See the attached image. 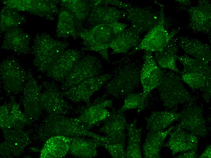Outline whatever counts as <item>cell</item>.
<instances>
[{
  "mask_svg": "<svg viewBox=\"0 0 211 158\" xmlns=\"http://www.w3.org/2000/svg\"><path fill=\"white\" fill-rule=\"evenodd\" d=\"M112 74H106L85 80L62 91L64 96L72 102L77 103L84 102L90 103V98L112 77Z\"/></svg>",
  "mask_w": 211,
  "mask_h": 158,
  "instance_id": "9c48e42d",
  "label": "cell"
},
{
  "mask_svg": "<svg viewBox=\"0 0 211 158\" xmlns=\"http://www.w3.org/2000/svg\"><path fill=\"white\" fill-rule=\"evenodd\" d=\"M141 34L134 28L130 26L117 35L109 46L111 54L127 53L131 48L140 43Z\"/></svg>",
  "mask_w": 211,
  "mask_h": 158,
  "instance_id": "cb8c5ba5",
  "label": "cell"
},
{
  "mask_svg": "<svg viewBox=\"0 0 211 158\" xmlns=\"http://www.w3.org/2000/svg\"><path fill=\"white\" fill-rule=\"evenodd\" d=\"M133 55L127 53L112 63V77L105 84L108 96L122 99L139 87L142 64Z\"/></svg>",
  "mask_w": 211,
  "mask_h": 158,
  "instance_id": "6da1fadb",
  "label": "cell"
},
{
  "mask_svg": "<svg viewBox=\"0 0 211 158\" xmlns=\"http://www.w3.org/2000/svg\"><path fill=\"white\" fill-rule=\"evenodd\" d=\"M149 95L142 91L129 94L124 98L123 105L117 110L119 112H124L129 110L136 109L139 113L148 106Z\"/></svg>",
  "mask_w": 211,
  "mask_h": 158,
  "instance_id": "d590c367",
  "label": "cell"
},
{
  "mask_svg": "<svg viewBox=\"0 0 211 158\" xmlns=\"http://www.w3.org/2000/svg\"><path fill=\"white\" fill-rule=\"evenodd\" d=\"M87 22L94 26L99 24H109L119 22L126 18L124 10L113 6L97 5L92 8Z\"/></svg>",
  "mask_w": 211,
  "mask_h": 158,
  "instance_id": "7402d4cb",
  "label": "cell"
},
{
  "mask_svg": "<svg viewBox=\"0 0 211 158\" xmlns=\"http://www.w3.org/2000/svg\"><path fill=\"white\" fill-rule=\"evenodd\" d=\"M105 93L80 108L81 112L77 117L89 129L96 124L104 120L111 113L108 108H114L112 101L107 98Z\"/></svg>",
  "mask_w": 211,
  "mask_h": 158,
  "instance_id": "4fadbf2b",
  "label": "cell"
},
{
  "mask_svg": "<svg viewBox=\"0 0 211 158\" xmlns=\"http://www.w3.org/2000/svg\"><path fill=\"white\" fill-rule=\"evenodd\" d=\"M92 7L97 5L108 6L111 5L118 7L120 9L125 10L128 6L129 2H126L119 0H92Z\"/></svg>",
  "mask_w": 211,
  "mask_h": 158,
  "instance_id": "ab89813d",
  "label": "cell"
},
{
  "mask_svg": "<svg viewBox=\"0 0 211 158\" xmlns=\"http://www.w3.org/2000/svg\"><path fill=\"white\" fill-rule=\"evenodd\" d=\"M70 137L55 136L48 138L40 153L41 158H59L65 157L69 152Z\"/></svg>",
  "mask_w": 211,
  "mask_h": 158,
  "instance_id": "484cf974",
  "label": "cell"
},
{
  "mask_svg": "<svg viewBox=\"0 0 211 158\" xmlns=\"http://www.w3.org/2000/svg\"><path fill=\"white\" fill-rule=\"evenodd\" d=\"M4 5L18 11L27 12L44 17L49 20L54 19L59 14L57 2L50 0H2Z\"/></svg>",
  "mask_w": 211,
  "mask_h": 158,
  "instance_id": "8fae6325",
  "label": "cell"
},
{
  "mask_svg": "<svg viewBox=\"0 0 211 158\" xmlns=\"http://www.w3.org/2000/svg\"><path fill=\"white\" fill-rule=\"evenodd\" d=\"M56 34L59 38L79 37V29L74 16L69 10L62 7L59 11Z\"/></svg>",
  "mask_w": 211,
  "mask_h": 158,
  "instance_id": "f546056e",
  "label": "cell"
},
{
  "mask_svg": "<svg viewBox=\"0 0 211 158\" xmlns=\"http://www.w3.org/2000/svg\"><path fill=\"white\" fill-rule=\"evenodd\" d=\"M140 76L142 92L149 94L152 90L157 88L163 72L156 63L152 52L145 51L143 57Z\"/></svg>",
  "mask_w": 211,
  "mask_h": 158,
  "instance_id": "ac0fdd59",
  "label": "cell"
},
{
  "mask_svg": "<svg viewBox=\"0 0 211 158\" xmlns=\"http://www.w3.org/2000/svg\"><path fill=\"white\" fill-rule=\"evenodd\" d=\"M193 105H188L179 112L180 121L177 125L198 136L205 137L208 129L203 110L201 107Z\"/></svg>",
  "mask_w": 211,
  "mask_h": 158,
  "instance_id": "2e32d148",
  "label": "cell"
},
{
  "mask_svg": "<svg viewBox=\"0 0 211 158\" xmlns=\"http://www.w3.org/2000/svg\"><path fill=\"white\" fill-rule=\"evenodd\" d=\"M104 67L100 60L90 55L83 56L75 64L62 82L64 91L88 78L102 74Z\"/></svg>",
  "mask_w": 211,
  "mask_h": 158,
  "instance_id": "ba28073f",
  "label": "cell"
},
{
  "mask_svg": "<svg viewBox=\"0 0 211 158\" xmlns=\"http://www.w3.org/2000/svg\"><path fill=\"white\" fill-rule=\"evenodd\" d=\"M178 50L177 38L174 37L163 50L154 52L153 56L158 66L179 74L176 64Z\"/></svg>",
  "mask_w": 211,
  "mask_h": 158,
  "instance_id": "f1b7e54d",
  "label": "cell"
},
{
  "mask_svg": "<svg viewBox=\"0 0 211 158\" xmlns=\"http://www.w3.org/2000/svg\"><path fill=\"white\" fill-rule=\"evenodd\" d=\"M103 121L99 131L105 135L109 143L120 144L125 146V130L127 123L124 112H119L114 108Z\"/></svg>",
  "mask_w": 211,
  "mask_h": 158,
  "instance_id": "9a60e30c",
  "label": "cell"
},
{
  "mask_svg": "<svg viewBox=\"0 0 211 158\" xmlns=\"http://www.w3.org/2000/svg\"><path fill=\"white\" fill-rule=\"evenodd\" d=\"M9 104L5 103L0 106V125L1 126L7 118L9 112Z\"/></svg>",
  "mask_w": 211,
  "mask_h": 158,
  "instance_id": "60d3db41",
  "label": "cell"
},
{
  "mask_svg": "<svg viewBox=\"0 0 211 158\" xmlns=\"http://www.w3.org/2000/svg\"><path fill=\"white\" fill-rule=\"evenodd\" d=\"M160 7L157 23L149 31L139 44L131 52L132 55L140 50L151 52L161 51L164 48L178 32V29L169 31L165 27V18L163 6L158 2Z\"/></svg>",
  "mask_w": 211,
  "mask_h": 158,
  "instance_id": "8992f818",
  "label": "cell"
},
{
  "mask_svg": "<svg viewBox=\"0 0 211 158\" xmlns=\"http://www.w3.org/2000/svg\"><path fill=\"white\" fill-rule=\"evenodd\" d=\"M82 51L75 49L65 50L45 73L46 76L54 81L62 82L84 56Z\"/></svg>",
  "mask_w": 211,
  "mask_h": 158,
  "instance_id": "e0dca14e",
  "label": "cell"
},
{
  "mask_svg": "<svg viewBox=\"0 0 211 158\" xmlns=\"http://www.w3.org/2000/svg\"><path fill=\"white\" fill-rule=\"evenodd\" d=\"M26 21L25 17L18 11L4 5L0 12V33L6 32L11 29L18 27Z\"/></svg>",
  "mask_w": 211,
  "mask_h": 158,
  "instance_id": "836d02e7",
  "label": "cell"
},
{
  "mask_svg": "<svg viewBox=\"0 0 211 158\" xmlns=\"http://www.w3.org/2000/svg\"><path fill=\"white\" fill-rule=\"evenodd\" d=\"M60 2L62 8L69 10L74 16L79 29L82 28V23L88 18L90 12L89 2L80 0H63Z\"/></svg>",
  "mask_w": 211,
  "mask_h": 158,
  "instance_id": "d6a6232c",
  "label": "cell"
},
{
  "mask_svg": "<svg viewBox=\"0 0 211 158\" xmlns=\"http://www.w3.org/2000/svg\"><path fill=\"white\" fill-rule=\"evenodd\" d=\"M183 82L179 74L170 70L163 73L157 88L165 107L176 111L180 105L193 104L195 98L185 88Z\"/></svg>",
  "mask_w": 211,
  "mask_h": 158,
  "instance_id": "277c9868",
  "label": "cell"
},
{
  "mask_svg": "<svg viewBox=\"0 0 211 158\" xmlns=\"http://www.w3.org/2000/svg\"><path fill=\"white\" fill-rule=\"evenodd\" d=\"M0 75L3 88L8 95L22 92L28 77V71L16 59L11 57L1 63Z\"/></svg>",
  "mask_w": 211,
  "mask_h": 158,
  "instance_id": "52a82bcc",
  "label": "cell"
},
{
  "mask_svg": "<svg viewBox=\"0 0 211 158\" xmlns=\"http://www.w3.org/2000/svg\"><path fill=\"white\" fill-rule=\"evenodd\" d=\"M101 146L103 147L113 158H126L125 146L122 144H104Z\"/></svg>",
  "mask_w": 211,
  "mask_h": 158,
  "instance_id": "f35d334b",
  "label": "cell"
},
{
  "mask_svg": "<svg viewBox=\"0 0 211 158\" xmlns=\"http://www.w3.org/2000/svg\"><path fill=\"white\" fill-rule=\"evenodd\" d=\"M77 117L49 114L43 122L40 131L42 136L48 138L55 136L89 137L101 141L103 136L90 131Z\"/></svg>",
  "mask_w": 211,
  "mask_h": 158,
  "instance_id": "3957f363",
  "label": "cell"
},
{
  "mask_svg": "<svg viewBox=\"0 0 211 158\" xmlns=\"http://www.w3.org/2000/svg\"><path fill=\"white\" fill-rule=\"evenodd\" d=\"M44 90L40 94L42 108L48 114L66 115L74 110L64 98L62 91L55 83L44 81Z\"/></svg>",
  "mask_w": 211,
  "mask_h": 158,
  "instance_id": "30bf717a",
  "label": "cell"
},
{
  "mask_svg": "<svg viewBox=\"0 0 211 158\" xmlns=\"http://www.w3.org/2000/svg\"><path fill=\"white\" fill-rule=\"evenodd\" d=\"M179 118V113L174 110L152 112L149 116L145 118L146 130L149 131H163Z\"/></svg>",
  "mask_w": 211,
  "mask_h": 158,
  "instance_id": "83f0119b",
  "label": "cell"
},
{
  "mask_svg": "<svg viewBox=\"0 0 211 158\" xmlns=\"http://www.w3.org/2000/svg\"><path fill=\"white\" fill-rule=\"evenodd\" d=\"M5 140L11 142L25 148L31 142L28 133L23 130L12 128L2 129Z\"/></svg>",
  "mask_w": 211,
  "mask_h": 158,
  "instance_id": "8d00e7d4",
  "label": "cell"
},
{
  "mask_svg": "<svg viewBox=\"0 0 211 158\" xmlns=\"http://www.w3.org/2000/svg\"><path fill=\"white\" fill-rule=\"evenodd\" d=\"M28 75L22 91V103L24 113L31 122L38 120L42 113L40 97L42 87L31 72L28 71Z\"/></svg>",
  "mask_w": 211,
  "mask_h": 158,
  "instance_id": "7c38bea8",
  "label": "cell"
},
{
  "mask_svg": "<svg viewBox=\"0 0 211 158\" xmlns=\"http://www.w3.org/2000/svg\"><path fill=\"white\" fill-rule=\"evenodd\" d=\"M179 74L184 82L193 90H200L204 101L209 102L211 97V79L198 73H180Z\"/></svg>",
  "mask_w": 211,
  "mask_h": 158,
  "instance_id": "1f68e13d",
  "label": "cell"
},
{
  "mask_svg": "<svg viewBox=\"0 0 211 158\" xmlns=\"http://www.w3.org/2000/svg\"><path fill=\"white\" fill-rule=\"evenodd\" d=\"M68 46L66 42L55 40L46 33L37 34L31 50L34 57L33 65L38 71L46 73Z\"/></svg>",
  "mask_w": 211,
  "mask_h": 158,
  "instance_id": "5b68a950",
  "label": "cell"
},
{
  "mask_svg": "<svg viewBox=\"0 0 211 158\" xmlns=\"http://www.w3.org/2000/svg\"><path fill=\"white\" fill-rule=\"evenodd\" d=\"M177 42L178 46L186 54L209 64L211 59L209 45L197 39L187 36H179L177 38Z\"/></svg>",
  "mask_w": 211,
  "mask_h": 158,
  "instance_id": "603a6c76",
  "label": "cell"
},
{
  "mask_svg": "<svg viewBox=\"0 0 211 158\" xmlns=\"http://www.w3.org/2000/svg\"><path fill=\"white\" fill-rule=\"evenodd\" d=\"M0 156L3 158H12L20 155L24 149L11 142L5 140L0 144Z\"/></svg>",
  "mask_w": 211,
  "mask_h": 158,
  "instance_id": "74e56055",
  "label": "cell"
},
{
  "mask_svg": "<svg viewBox=\"0 0 211 158\" xmlns=\"http://www.w3.org/2000/svg\"><path fill=\"white\" fill-rule=\"evenodd\" d=\"M211 145H209L206 146L202 153L198 156L199 158H211Z\"/></svg>",
  "mask_w": 211,
  "mask_h": 158,
  "instance_id": "7bdbcfd3",
  "label": "cell"
},
{
  "mask_svg": "<svg viewBox=\"0 0 211 158\" xmlns=\"http://www.w3.org/2000/svg\"><path fill=\"white\" fill-rule=\"evenodd\" d=\"M176 60L183 67V70L180 73H198L211 79V69L209 64L186 55H178Z\"/></svg>",
  "mask_w": 211,
  "mask_h": 158,
  "instance_id": "e575fe53",
  "label": "cell"
},
{
  "mask_svg": "<svg viewBox=\"0 0 211 158\" xmlns=\"http://www.w3.org/2000/svg\"><path fill=\"white\" fill-rule=\"evenodd\" d=\"M124 10L126 12L125 19L141 34L149 31L159 20V14L148 7L133 5L129 3Z\"/></svg>",
  "mask_w": 211,
  "mask_h": 158,
  "instance_id": "5bb4252c",
  "label": "cell"
},
{
  "mask_svg": "<svg viewBox=\"0 0 211 158\" xmlns=\"http://www.w3.org/2000/svg\"><path fill=\"white\" fill-rule=\"evenodd\" d=\"M172 125L162 131H149L142 146L144 157L160 158V153L164 141L169 133L174 129Z\"/></svg>",
  "mask_w": 211,
  "mask_h": 158,
  "instance_id": "4316f807",
  "label": "cell"
},
{
  "mask_svg": "<svg viewBox=\"0 0 211 158\" xmlns=\"http://www.w3.org/2000/svg\"><path fill=\"white\" fill-rule=\"evenodd\" d=\"M197 150H192L182 153L181 154L176 156V158H198L196 153Z\"/></svg>",
  "mask_w": 211,
  "mask_h": 158,
  "instance_id": "b9f144b4",
  "label": "cell"
},
{
  "mask_svg": "<svg viewBox=\"0 0 211 158\" xmlns=\"http://www.w3.org/2000/svg\"><path fill=\"white\" fill-rule=\"evenodd\" d=\"M169 138L163 147H166L171 151L172 156L180 153L192 150H197L198 136L187 132L177 125L169 134Z\"/></svg>",
  "mask_w": 211,
  "mask_h": 158,
  "instance_id": "d6986e66",
  "label": "cell"
},
{
  "mask_svg": "<svg viewBox=\"0 0 211 158\" xmlns=\"http://www.w3.org/2000/svg\"><path fill=\"white\" fill-rule=\"evenodd\" d=\"M30 35L19 27L6 32L1 46L2 49L12 51L18 54H26L31 51Z\"/></svg>",
  "mask_w": 211,
  "mask_h": 158,
  "instance_id": "44dd1931",
  "label": "cell"
},
{
  "mask_svg": "<svg viewBox=\"0 0 211 158\" xmlns=\"http://www.w3.org/2000/svg\"><path fill=\"white\" fill-rule=\"evenodd\" d=\"M82 137H70L69 153L79 158H92L98 156L97 148L100 146L99 142L92 138Z\"/></svg>",
  "mask_w": 211,
  "mask_h": 158,
  "instance_id": "d4e9b609",
  "label": "cell"
},
{
  "mask_svg": "<svg viewBox=\"0 0 211 158\" xmlns=\"http://www.w3.org/2000/svg\"><path fill=\"white\" fill-rule=\"evenodd\" d=\"M128 25L118 22L109 24L97 25L89 29L81 28L79 30L78 34L84 46L82 50L98 53L104 60L109 63L108 49L110 44Z\"/></svg>",
  "mask_w": 211,
  "mask_h": 158,
  "instance_id": "7a4b0ae2",
  "label": "cell"
},
{
  "mask_svg": "<svg viewBox=\"0 0 211 158\" xmlns=\"http://www.w3.org/2000/svg\"><path fill=\"white\" fill-rule=\"evenodd\" d=\"M137 118L127 123L126 129L128 137L126 150V158L142 157L141 148V135L142 129L137 127Z\"/></svg>",
  "mask_w": 211,
  "mask_h": 158,
  "instance_id": "4dcf8cb0",
  "label": "cell"
},
{
  "mask_svg": "<svg viewBox=\"0 0 211 158\" xmlns=\"http://www.w3.org/2000/svg\"><path fill=\"white\" fill-rule=\"evenodd\" d=\"M211 5L209 2L200 0L187 10L189 27L195 32L209 33L211 28Z\"/></svg>",
  "mask_w": 211,
  "mask_h": 158,
  "instance_id": "ffe728a7",
  "label": "cell"
}]
</instances>
